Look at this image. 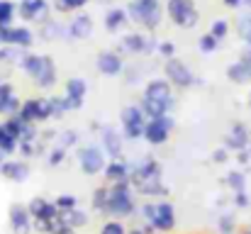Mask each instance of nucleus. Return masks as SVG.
I'll use <instances>...</instances> for the list:
<instances>
[{
	"label": "nucleus",
	"mask_w": 251,
	"mask_h": 234,
	"mask_svg": "<svg viewBox=\"0 0 251 234\" xmlns=\"http://www.w3.org/2000/svg\"><path fill=\"white\" fill-rule=\"evenodd\" d=\"M198 49H200L202 54H212V52H217V49H220V39H217V37H212V34L207 32V34H202V37L198 39Z\"/></svg>",
	"instance_id": "c9c22d12"
},
{
	"label": "nucleus",
	"mask_w": 251,
	"mask_h": 234,
	"mask_svg": "<svg viewBox=\"0 0 251 234\" xmlns=\"http://www.w3.org/2000/svg\"><path fill=\"white\" fill-rule=\"evenodd\" d=\"M234 203H237V208H247V205H249L247 190H239V193H234Z\"/></svg>",
	"instance_id": "09e8293b"
},
{
	"label": "nucleus",
	"mask_w": 251,
	"mask_h": 234,
	"mask_svg": "<svg viewBox=\"0 0 251 234\" xmlns=\"http://www.w3.org/2000/svg\"><path fill=\"white\" fill-rule=\"evenodd\" d=\"M242 234H251V227H249V230H244V232H242Z\"/></svg>",
	"instance_id": "6e6d98bb"
},
{
	"label": "nucleus",
	"mask_w": 251,
	"mask_h": 234,
	"mask_svg": "<svg viewBox=\"0 0 251 234\" xmlns=\"http://www.w3.org/2000/svg\"><path fill=\"white\" fill-rule=\"evenodd\" d=\"M107 198H110V188H105V185H100V188H95L93 190V210H98V212H102L105 215V210H107Z\"/></svg>",
	"instance_id": "72a5a7b5"
},
{
	"label": "nucleus",
	"mask_w": 251,
	"mask_h": 234,
	"mask_svg": "<svg viewBox=\"0 0 251 234\" xmlns=\"http://www.w3.org/2000/svg\"><path fill=\"white\" fill-rule=\"evenodd\" d=\"M20 69L32 78V83L42 90H51L56 85V64L49 54H29L25 52Z\"/></svg>",
	"instance_id": "f03ea898"
},
{
	"label": "nucleus",
	"mask_w": 251,
	"mask_h": 234,
	"mask_svg": "<svg viewBox=\"0 0 251 234\" xmlns=\"http://www.w3.org/2000/svg\"><path fill=\"white\" fill-rule=\"evenodd\" d=\"M102 173H105V178H107L110 183H122V181H129L132 168H129V163H127L125 158H110Z\"/></svg>",
	"instance_id": "393cba45"
},
{
	"label": "nucleus",
	"mask_w": 251,
	"mask_h": 234,
	"mask_svg": "<svg viewBox=\"0 0 251 234\" xmlns=\"http://www.w3.org/2000/svg\"><path fill=\"white\" fill-rule=\"evenodd\" d=\"M134 210H137V203H134V195H132V183L129 181L112 183L105 215H110L115 220H125V217H132Z\"/></svg>",
	"instance_id": "20e7f679"
},
{
	"label": "nucleus",
	"mask_w": 251,
	"mask_h": 234,
	"mask_svg": "<svg viewBox=\"0 0 251 234\" xmlns=\"http://www.w3.org/2000/svg\"><path fill=\"white\" fill-rule=\"evenodd\" d=\"M229 156H227V149H215V154H212V161L215 163H225Z\"/></svg>",
	"instance_id": "8fccbe9b"
},
{
	"label": "nucleus",
	"mask_w": 251,
	"mask_h": 234,
	"mask_svg": "<svg viewBox=\"0 0 251 234\" xmlns=\"http://www.w3.org/2000/svg\"><path fill=\"white\" fill-rule=\"evenodd\" d=\"M239 61H242V64H244V66L251 71V47H247V49H244V54H242V59H239Z\"/></svg>",
	"instance_id": "3c124183"
},
{
	"label": "nucleus",
	"mask_w": 251,
	"mask_h": 234,
	"mask_svg": "<svg viewBox=\"0 0 251 234\" xmlns=\"http://www.w3.org/2000/svg\"><path fill=\"white\" fill-rule=\"evenodd\" d=\"M129 22L139 25L144 32H156L161 25V0H129L127 2Z\"/></svg>",
	"instance_id": "7ed1b4c3"
},
{
	"label": "nucleus",
	"mask_w": 251,
	"mask_h": 234,
	"mask_svg": "<svg viewBox=\"0 0 251 234\" xmlns=\"http://www.w3.org/2000/svg\"><path fill=\"white\" fill-rule=\"evenodd\" d=\"M249 110H251V95H249Z\"/></svg>",
	"instance_id": "4d7b16f0"
},
{
	"label": "nucleus",
	"mask_w": 251,
	"mask_h": 234,
	"mask_svg": "<svg viewBox=\"0 0 251 234\" xmlns=\"http://www.w3.org/2000/svg\"><path fill=\"white\" fill-rule=\"evenodd\" d=\"M100 234H127V227L122 225V220H107L102 227H100Z\"/></svg>",
	"instance_id": "a19ab883"
},
{
	"label": "nucleus",
	"mask_w": 251,
	"mask_h": 234,
	"mask_svg": "<svg viewBox=\"0 0 251 234\" xmlns=\"http://www.w3.org/2000/svg\"><path fill=\"white\" fill-rule=\"evenodd\" d=\"M17 137H12L10 132H7V127L0 122V154H5V156H10L12 152H17Z\"/></svg>",
	"instance_id": "2f4dec72"
},
{
	"label": "nucleus",
	"mask_w": 251,
	"mask_h": 234,
	"mask_svg": "<svg viewBox=\"0 0 251 234\" xmlns=\"http://www.w3.org/2000/svg\"><path fill=\"white\" fill-rule=\"evenodd\" d=\"M227 78H229L232 83L244 85V83H249L251 80V71L242 64V61H234V64H229V66H227Z\"/></svg>",
	"instance_id": "c756f323"
},
{
	"label": "nucleus",
	"mask_w": 251,
	"mask_h": 234,
	"mask_svg": "<svg viewBox=\"0 0 251 234\" xmlns=\"http://www.w3.org/2000/svg\"><path fill=\"white\" fill-rule=\"evenodd\" d=\"M144 98H151V100H161L166 105H173V85L168 78H151L147 85H144Z\"/></svg>",
	"instance_id": "a211bd4d"
},
{
	"label": "nucleus",
	"mask_w": 251,
	"mask_h": 234,
	"mask_svg": "<svg viewBox=\"0 0 251 234\" xmlns=\"http://www.w3.org/2000/svg\"><path fill=\"white\" fill-rule=\"evenodd\" d=\"M27 210H29V215L34 220H44V222H51V220H56L61 215V210L56 208V203H51L47 198H32L29 205H27Z\"/></svg>",
	"instance_id": "aec40b11"
},
{
	"label": "nucleus",
	"mask_w": 251,
	"mask_h": 234,
	"mask_svg": "<svg viewBox=\"0 0 251 234\" xmlns=\"http://www.w3.org/2000/svg\"><path fill=\"white\" fill-rule=\"evenodd\" d=\"M251 144V137H249V130L244 122H234L229 134L225 137V147L227 149H234V152H242V149H249Z\"/></svg>",
	"instance_id": "5701e85b"
},
{
	"label": "nucleus",
	"mask_w": 251,
	"mask_h": 234,
	"mask_svg": "<svg viewBox=\"0 0 251 234\" xmlns=\"http://www.w3.org/2000/svg\"><path fill=\"white\" fill-rule=\"evenodd\" d=\"M105 29L110 32V34H117V32H122L127 25H129V15H127V7H110L107 12H105Z\"/></svg>",
	"instance_id": "b1692460"
},
{
	"label": "nucleus",
	"mask_w": 251,
	"mask_h": 234,
	"mask_svg": "<svg viewBox=\"0 0 251 234\" xmlns=\"http://www.w3.org/2000/svg\"><path fill=\"white\" fill-rule=\"evenodd\" d=\"M22 56H25V49L10 47V44H0V64L2 66H20Z\"/></svg>",
	"instance_id": "bb28decb"
},
{
	"label": "nucleus",
	"mask_w": 251,
	"mask_h": 234,
	"mask_svg": "<svg viewBox=\"0 0 251 234\" xmlns=\"http://www.w3.org/2000/svg\"><path fill=\"white\" fill-rule=\"evenodd\" d=\"M176 127L173 117L171 115H161V117H149L147 120V127H144V142L151 144V147H161L166 144L168 137H171V130Z\"/></svg>",
	"instance_id": "1a4fd4ad"
},
{
	"label": "nucleus",
	"mask_w": 251,
	"mask_h": 234,
	"mask_svg": "<svg viewBox=\"0 0 251 234\" xmlns=\"http://www.w3.org/2000/svg\"><path fill=\"white\" fill-rule=\"evenodd\" d=\"M54 203H56V208H59L61 212H66V210H74V208H78V198H76V195H69V193H66V195H59V198H56Z\"/></svg>",
	"instance_id": "37998d69"
},
{
	"label": "nucleus",
	"mask_w": 251,
	"mask_h": 234,
	"mask_svg": "<svg viewBox=\"0 0 251 234\" xmlns=\"http://www.w3.org/2000/svg\"><path fill=\"white\" fill-rule=\"evenodd\" d=\"M142 220L147 225H151L156 232H171L176 227V210L168 200L161 203H144L142 205Z\"/></svg>",
	"instance_id": "39448f33"
},
{
	"label": "nucleus",
	"mask_w": 251,
	"mask_h": 234,
	"mask_svg": "<svg viewBox=\"0 0 251 234\" xmlns=\"http://www.w3.org/2000/svg\"><path fill=\"white\" fill-rule=\"evenodd\" d=\"M85 93H88V83H85L83 78H69V80H66V93H64L66 112L81 110V107H83Z\"/></svg>",
	"instance_id": "dca6fc26"
},
{
	"label": "nucleus",
	"mask_w": 251,
	"mask_h": 234,
	"mask_svg": "<svg viewBox=\"0 0 251 234\" xmlns=\"http://www.w3.org/2000/svg\"><path fill=\"white\" fill-rule=\"evenodd\" d=\"M64 158H66V149L64 147H54L51 154H49V166H59V163H64Z\"/></svg>",
	"instance_id": "de8ad7c7"
},
{
	"label": "nucleus",
	"mask_w": 251,
	"mask_h": 234,
	"mask_svg": "<svg viewBox=\"0 0 251 234\" xmlns=\"http://www.w3.org/2000/svg\"><path fill=\"white\" fill-rule=\"evenodd\" d=\"M244 5H247V7H251V0H244Z\"/></svg>",
	"instance_id": "5fc2aeb1"
},
{
	"label": "nucleus",
	"mask_w": 251,
	"mask_h": 234,
	"mask_svg": "<svg viewBox=\"0 0 251 234\" xmlns=\"http://www.w3.org/2000/svg\"><path fill=\"white\" fill-rule=\"evenodd\" d=\"M0 176L12 181V183H25L29 178V166L25 161H12V158H5L0 161Z\"/></svg>",
	"instance_id": "4be33fe9"
},
{
	"label": "nucleus",
	"mask_w": 251,
	"mask_h": 234,
	"mask_svg": "<svg viewBox=\"0 0 251 234\" xmlns=\"http://www.w3.org/2000/svg\"><path fill=\"white\" fill-rule=\"evenodd\" d=\"M49 105H51V120H56L66 112V105H64L61 95H49Z\"/></svg>",
	"instance_id": "c03bdc74"
},
{
	"label": "nucleus",
	"mask_w": 251,
	"mask_h": 234,
	"mask_svg": "<svg viewBox=\"0 0 251 234\" xmlns=\"http://www.w3.org/2000/svg\"><path fill=\"white\" fill-rule=\"evenodd\" d=\"M95 69L102 76H120L125 71V61H122L120 52H100L95 59Z\"/></svg>",
	"instance_id": "6ab92c4d"
},
{
	"label": "nucleus",
	"mask_w": 251,
	"mask_h": 234,
	"mask_svg": "<svg viewBox=\"0 0 251 234\" xmlns=\"http://www.w3.org/2000/svg\"><path fill=\"white\" fill-rule=\"evenodd\" d=\"M142 110H144V115L147 117H161V115H168V110L173 107V105H166V103H161V100H151V98H144L142 95Z\"/></svg>",
	"instance_id": "c85d7f7f"
},
{
	"label": "nucleus",
	"mask_w": 251,
	"mask_h": 234,
	"mask_svg": "<svg viewBox=\"0 0 251 234\" xmlns=\"http://www.w3.org/2000/svg\"><path fill=\"white\" fill-rule=\"evenodd\" d=\"M78 166L85 176H98L105 171L107 166V154L102 147H95V144H88L78 149Z\"/></svg>",
	"instance_id": "9d476101"
},
{
	"label": "nucleus",
	"mask_w": 251,
	"mask_h": 234,
	"mask_svg": "<svg viewBox=\"0 0 251 234\" xmlns=\"http://www.w3.org/2000/svg\"><path fill=\"white\" fill-rule=\"evenodd\" d=\"M166 15L180 29H193L200 22V10L195 0H166Z\"/></svg>",
	"instance_id": "423d86ee"
},
{
	"label": "nucleus",
	"mask_w": 251,
	"mask_h": 234,
	"mask_svg": "<svg viewBox=\"0 0 251 234\" xmlns=\"http://www.w3.org/2000/svg\"><path fill=\"white\" fill-rule=\"evenodd\" d=\"M34 32L29 27H22V25H7V27H0V44H10V47H20L25 52H29L34 47Z\"/></svg>",
	"instance_id": "f8f14e48"
},
{
	"label": "nucleus",
	"mask_w": 251,
	"mask_h": 234,
	"mask_svg": "<svg viewBox=\"0 0 251 234\" xmlns=\"http://www.w3.org/2000/svg\"><path fill=\"white\" fill-rule=\"evenodd\" d=\"M222 2H225V7H229V10H237V7L244 5V0H222Z\"/></svg>",
	"instance_id": "603ef678"
},
{
	"label": "nucleus",
	"mask_w": 251,
	"mask_h": 234,
	"mask_svg": "<svg viewBox=\"0 0 251 234\" xmlns=\"http://www.w3.org/2000/svg\"><path fill=\"white\" fill-rule=\"evenodd\" d=\"M156 54L164 56V59L176 56V44H173V42H159V44H156Z\"/></svg>",
	"instance_id": "49530a36"
},
{
	"label": "nucleus",
	"mask_w": 251,
	"mask_h": 234,
	"mask_svg": "<svg viewBox=\"0 0 251 234\" xmlns=\"http://www.w3.org/2000/svg\"><path fill=\"white\" fill-rule=\"evenodd\" d=\"M76 144H78V132H76V130H64V132L59 134V147L71 149V147H76Z\"/></svg>",
	"instance_id": "58836bf2"
},
{
	"label": "nucleus",
	"mask_w": 251,
	"mask_h": 234,
	"mask_svg": "<svg viewBox=\"0 0 251 234\" xmlns=\"http://www.w3.org/2000/svg\"><path fill=\"white\" fill-rule=\"evenodd\" d=\"M20 105H22V100L15 95L12 83L0 80V115H2V117L17 115V112H20Z\"/></svg>",
	"instance_id": "412c9836"
},
{
	"label": "nucleus",
	"mask_w": 251,
	"mask_h": 234,
	"mask_svg": "<svg viewBox=\"0 0 251 234\" xmlns=\"http://www.w3.org/2000/svg\"><path fill=\"white\" fill-rule=\"evenodd\" d=\"M7 220H10L12 234H32V230H34V217L29 215L27 205H22V203H12L10 205Z\"/></svg>",
	"instance_id": "ddd939ff"
},
{
	"label": "nucleus",
	"mask_w": 251,
	"mask_h": 234,
	"mask_svg": "<svg viewBox=\"0 0 251 234\" xmlns=\"http://www.w3.org/2000/svg\"><path fill=\"white\" fill-rule=\"evenodd\" d=\"M90 34H93V17L90 15H76L74 20H71V25H69V37L71 39H90Z\"/></svg>",
	"instance_id": "a878e982"
},
{
	"label": "nucleus",
	"mask_w": 251,
	"mask_h": 234,
	"mask_svg": "<svg viewBox=\"0 0 251 234\" xmlns=\"http://www.w3.org/2000/svg\"><path fill=\"white\" fill-rule=\"evenodd\" d=\"M210 34L217 37V39H225V37L229 34V22H227V20H215V22L210 25Z\"/></svg>",
	"instance_id": "79ce46f5"
},
{
	"label": "nucleus",
	"mask_w": 251,
	"mask_h": 234,
	"mask_svg": "<svg viewBox=\"0 0 251 234\" xmlns=\"http://www.w3.org/2000/svg\"><path fill=\"white\" fill-rule=\"evenodd\" d=\"M225 183H227V185H229L234 193H239V190H247V178H244V173H239V171H232V173H227Z\"/></svg>",
	"instance_id": "e433bc0d"
},
{
	"label": "nucleus",
	"mask_w": 251,
	"mask_h": 234,
	"mask_svg": "<svg viewBox=\"0 0 251 234\" xmlns=\"http://www.w3.org/2000/svg\"><path fill=\"white\" fill-rule=\"evenodd\" d=\"M237 32H239V37L247 42V47H251V15H244V17L237 22Z\"/></svg>",
	"instance_id": "4c0bfd02"
},
{
	"label": "nucleus",
	"mask_w": 251,
	"mask_h": 234,
	"mask_svg": "<svg viewBox=\"0 0 251 234\" xmlns=\"http://www.w3.org/2000/svg\"><path fill=\"white\" fill-rule=\"evenodd\" d=\"M249 152H251V144H249Z\"/></svg>",
	"instance_id": "13d9d810"
},
{
	"label": "nucleus",
	"mask_w": 251,
	"mask_h": 234,
	"mask_svg": "<svg viewBox=\"0 0 251 234\" xmlns=\"http://www.w3.org/2000/svg\"><path fill=\"white\" fill-rule=\"evenodd\" d=\"M25 122H47L51 120V105H49V98H27L22 100L20 105V112H17Z\"/></svg>",
	"instance_id": "9b49d317"
},
{
	"label": "nucleus",
	"mask_w": 251,
	"mask_h": 234,
	"mask_svg": "<svg viewBox=\"0 0 251 234\" xmlns=\"http://www.w3.org/2000/svg\"><path fill=\"white\" fill-rule=\"evenodd\" d=\"M61 34H64V27L56 20H44L42 27H39V39L42 42H56V39H61Z\"/></svg>",
	"instance_id": "cd10ccee"
},
{
	"label": "nucleus",
	"mask_w": 251,
	"mask_h": 234,
	"mask_svg": "<svg viewBox=\"0 0 251 234\" xmlns=\"http://www.w3.org/2000/svg\"><path fill=\"white\" fill-rule=\"evenodd\" d=\"M122 137L125 134H120V130H115L110 125L100 127V147L105 149V154L110 158H122Z\"/></svg>",
	"instance_id": "f3484780"
},
{
	"label": "nucleus",
	"mask_w": 251,
	"mask_h": 234,
	"mask_svg": "<svg viewBox=\"0 0 251 234\" xmlns=\"http://www.w3.org/2000/svg\"><path fill=\"white\" fill-rule=\"evenodd\" d=\"M85 2H88V0H51V10L66 15V12H76V10H81Z\"/></svg>",
	"instance_id": "f704fd0d"
},
{
	"label": "nucleus",
	"mask_w": 251,
	"mask_h": 234,
	"mask_svg": "<svg viewBox=\"0 0 251 234\" xmlns=\"http://www.w3.org/2000/svg\"><path fill=\"white\" fill-rule=\"evenodd\" d=\"M61 220H64L66 225H71L74 230H78V227H85V225L90 222V217L85 215L83 210H78V208H74V210H66V212H61Z\"/></svg>",
	"instance_id": "7c9ffc66"
},
{
	"label": "nucleus",
	"mask_w": 251,
	"mask_h": 234,
	"mask_svg": "<svg viewBox=\"0 0 251 234\" xmlns=\"http://www.w3.org/2000/svg\"><path fill=\"white\" fill-rule=\"evenodd\" d=\"M147 120L149 117L144 115L142 105H127V107H122V112H120V127H122L125 139H132V142L142 139L144 137Z\"/></svg>",
	"instance_id": "0eeeda50"
},
{
	"label": "nucleus",
	"mask_w": 251,
	"mask_h": 234,
	"mask_svg": "<svg viewBox=\"0 0 251 234\" xmlns=\"http://www.w3.org/2000/svg\"><path fill=\"white\" fill-rule=\"evenodd\" d=\"M74 232H76V230H74L71 225H66V222L61 220V215H59L56 220L49 222V232L47 234H74Z\"/></svg>",
	"instance_id": "ea45409f"
},
{
	"label": "nucleus",
	"mask_w": 251,
	"mask_h": 234,
	"mask_svg": "<svg viewBox=\"0 0 251 234\" xmlns=\"http://www.w3.org/2000/svg\"><path fill=\"white\" fill-rule=\"evenodd\" d=\"M49 10H51V2L47 0H20L17 2V15L27 22H44L49 20Z\"/></svg>",
	"instance_id": "2eb2a0df"
},
{
	"label": "nucleus",
	"mask_w": 251,
	"mask_h": 234,
	"mask_svg": "<svg viewBox=\"0 0 251 234\" xmlns=\"http://www.w3.org/2000/svg\"><path fill=\"white\" fill-rule=\"evenodd\" d=\"M15 17H17V5L12 0H0V27L15 25Z\"/></svg>",
	"instance_id": "473e14b6"
},
{
	"label": "nucleus",
	"mask_w": 251,
	"mask_h": 234,
	"mask_svg": "<svg viewBox=\"0 0 251 234\" xmlns=\"http://www.w3.org/2000/svg\"><path fill=\"white\" fill-rule=\"evenodd\" d=\"M164 74L166 78L171 80V85L173 88H178V90H188V88H193V85H200L202 80L195 76L178 56H171L166 59V64H164Z\"/></svg>",
	"instance_id": "6e6552de"
},
{
	"label": "nucleus",
	"mask_w": 251,
	"mask_h": 234,
	"mask_svg": "<svg viewBox=\"0 0 251 234\" xmlns=\"http://www.w3.org/2000/svg\"><path fill=\"white\" fill-rule=\"evenodd\" d=\"M156 44L159 42L144 32H127L122 37V52H129V54H154Z\"/></svg>",
	"instance_id": "4468645a"
},
{
	"label": "nucleus",
	"mask_w": 251,
	"mask_h": 234,
	"mask_svg": "<svg viewBox=\"0 0 251 234\" xmlns=\"http://www.w3.org/2000/svg\"><path fill=\"white\" fill-rule=\"evenodd\" d=\"M127 234H147L142 227H134V230H127Z\"/></svg>",
	"instance_id": "864d4df0"
},
{
	"label": "nucleus",
	"mask_w": 251,
	"mask_h": 234,
	"mask_svg": "<svg viewBox=\"0 0 251 234\" xmlns=\"http://www.w3.org/2000/svg\"><path fill=\"white\" fill-rule=\"evenodd\" d=\"M217 227H220V234H232L234 232V217L232 215H222L217 220Z\"/></svg>",
	"instance_id": "a18cd8bd"
},
{
	"label": "nucleus",
	"mask_w": 251,
	"mask_h": 234,
	"mask_svg": "<svg viewBox=\"0 0 251 234\" xmlns=\"http://www.w3.org/2000/svg\"><path fill=\"white\" fill-rule=\"evenodd\" d=\"M129 183L134 190L144 193V195H166V185H164V176H161V163L156 158H144L142 163H137L132 168Z\"/></svg>",
	"instance_id": "f257e3e1"
}]
</instances>
